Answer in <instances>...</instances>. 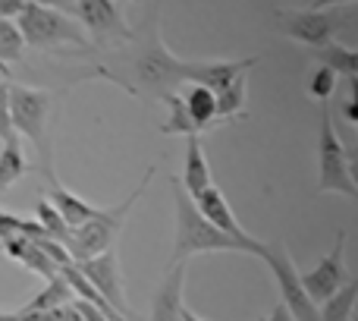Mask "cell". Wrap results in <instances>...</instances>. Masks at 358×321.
<instances>
[{"mask_svg": "<svg viewBox=\"0 0 358 321\" xmlns=\"http://www.w3.org/2000/svg\"><path fill=\"white\" fill-rule=\"evenodd\" d=\"M321 123H317V189L340 192V196L358 202V189L349 177L346 142L336 132V123L330 117V104H321Z\"/></svg>", "mask_w": 358, "mask_h": 321, "instance_id": "cell-5", "label": "cell"}, {"mask_svg": "<svg viewBox=\"0 0 358 321\" xmlns=\"http://www.w3.org/2000/svg\"><path fill=\"white\" fill-rule=\"evenodd\" d=\"M44 177H48V192H50V202H54V208L60 211V217L69 224V227H82V224L88 221V217L94 214L98 208H92V205L85 202V198H79V196H73V192L66 189V186L60 183V179L50 173V167H44Z\"/></svg>", "mask_w": 358, "mask_h": 321, "instance_id": "cell-14", "label": "cell"}, {"mask_svg": "<svg viewBox=\"0 0 358 321\" xmlns=\"http://www.w3.org/2000/svg\"><path fill=\"white\" fill-rule=\"evenodd\" d=\"M29 0H0V19H19Z\"/></svg>", "mask_w": 358, "mask_h": 321, "instance_id": "cell-31", "label": "cell"}, {"mask_svg": "<svg viewBox=\"0 0 358 321\" xmlns=\"http://www.w3.org/2000/svg\"><path fill=\"white\" fill-rule=\"evenodd\" d=\"M277 32L299 44L321 50L334 44V35L346 25V16L336 10H315V6H302V10H277Z\"/></svg>", "mask_w": 358, "mask_h": 321, "instance_id": "cell-7", "label": "cell"}, {"mask_svg": "<svg viewBox=\"0 0 358 321\" xmlns=\"http://www.w3.org/2000/svg\"><path fill=\"white\" fill-rule=\"evenodd\" d=\"M179 95H182V104H185V111H189L192 123H195L198 136H201L204 130H210V126L220 123V114H217V92H214V88L198 86V82H195V86H185Z\"/></svg>", "mask_w": 358, "mask_h": 321, "instance_id": "cell-15", "label": "cell"}, {"mask_svg": "<svg viewBox=\"0 0 358 321\" xmlns=\"http://www.w3.org/2000/svg\"><path fill=\"white\" fill-rule=\"evenodd\" d=\"M155 170H157L155 164L145 170V177L138 179V186L129 192V198L110 205V208H98L82 227L73 230V240H69V246H66L69 255H73V261L82 265V261H88V259H98V255L110 252L113 243H117V236H120V230H123V224H126V217H129L132 205H136L138 198H142V192L148 189Z\"/></svg>", "mask_w": 358, "mask_h": 321, "instance_id": "cell-3", "label": "cell"}, {"mask_svg": "<svg viewBox=\"0 0 358 321\" xmlns=\"http://www.w3.org/2000/svg\"><path fill=\"white\" fill-rule=\"evenodd\" d=\"M76 265H79V261H76ZM79 271L85 274L88 280H92L94 290H98L101 296H104L107 303H110L113 309H117L126 321L136 318V312L129 309V303H126V296H123V278H120V259H117V249H110V252L98 255V259L82 261Z\"/></svg>", "mask_w": 358, "mask_h": 321, "instance_id": "cell-11", "label": "cell"}, {"mask_svg": "<svg viewBox=\"0 0 358 321\" xmlns=\"http://www.w3.org/2000/svg\"><path fill=\"white\" fill-rule=\"evenodd\" d=\"M343 255H346V230L336 233L334 249H330V252L302 278L305 290H308V296H311L315 306L327 303L330 296H336V293L346 287V259H343Z\"/></svg>", "mask_w": 358, "mask_h": 321, "instance_id": "cell-10", "label": "cell"}, {"mask_svg": "<svg viewBox=\"0 0 358 321\" xmlns=\"http://www.w3.org/2000/svg\"><path fill=\"white\" fill-rule=\"evenodd\" d=\"M69 303H76V293H73V287L63 280V274H57V278L48 280L44 290L38 293L31 303H25L19 312H48V309H60V306H69Z\"/></svg>", "mask_w": 358, "mask_h": 321, "instance_id": "cell-17", "label": "cell"}, {"mask_svg": "<svg viewBox=\"0 0 358 321\" xmlns=\"http://www.w3.org/2000/svg\"><path fill=\"white\" fill-rule=\"evenodd\" d=\"M264 321H296V315H292V312L286 309L283 303H277V306H273V312H271V315H267Z\"/></svg>", "mask_w": 358, "mask_h": 321, "instance_id": "cell-32", "label": "cell"}, {"mask_svg": "<svg viewBox=\"0 0 358 321\" xmlns=\"http://www.w3.org/2000/svg\"><path fill=\"white\" fill-rule=\"evenodd\" d=\"M317 63L330 67L336 76H358V48H343V44H327V48L315 50Z\"/></svg>", "mask_w": 358, "mask_h": 321, "instance_id": "cell-19", "label": "cell"}, {"mask_svg": "<svg viewBox=\"0 0 358 321\" xmlns=\"http://www.w3.org/2000/svg\"><path fill=\"white\" fill-rule=\"evenodd\" d=\"M22 32H19V25L13 22V19H0V73H3V79L10 76V69H6V63L19 60L22 57Z\"/></svg>", "mask_w": 358, "mask_h": 321, "instance_id": "cell-22", "label": "cell"}, {"mask_svg": "<svg viewBox=\"0 0 358 321\" xmlns=\"http://www.w3.org/2000/svg\"><path fill=\"white\" fill-rule=\"evenodd\" d=\"M0 139L6 142H19L16 130H13V111H10V82L0 79Z\"/></svg>", "mask_w": 358, "mask_h": 321, "instance_id": "cell-26", "label": "cell"}, {"mask_svg": "<svg viewBox=\"0 0 358 321\" xmlns=\"http://www.w3.org/2000/svg\"><path fill=\"white\" fill-rule=\"evenodd\" d=\"M195 205H198V211H201V214L208 217V221L214 224L217 230H223V233L236 236V240H242V243L255 240V236H248L245 230H242V224L236 221L233 208H229L227 196H223V192L217 189V186H208V189H204L201 196H195Z\"/></svg>", "mask_w": 358, "mask_h": 321, "instance_id": "cell-13", "label": "cell"}, {"mask_svg": "<svg viewBox=\"0 0 358 321\" xmlns=\"http://www.w3.org/2000/svg\"><path fill=\"white\" fill-rule=\"evenodd\" d=\"M358 303V274L352 280H346L336 296H330L321 309V321H352V309Z\"/></svg>", "mask_w": 358, "mask_h": 321, "instance_id": "cell-20", "label": "cell"}, {"mask_svg": "<svg viewBox=\"0 0 358 321\" xmlns=\"http://www.w3.org/2000/svg\"><path fill=\"white\" fill-rule=\"evenodd\" d=\"M352 321H355V315H352Z\"/></svg>", "mask_w": 358, "mask_h": 321, "instance_id": "cell-35", "label": "cell"}, {"mask_svg": "<svg viewBox=\"0 0 358 321\" xmlns=\"http://www.w3.org/2000/svg\"><path fill=\"white\" fill-rule=\"evenodd\" d=\"M164 104L170 107V120L161 126L164 136H185V139L198 136L195 123H192L189 111H185V104H182V95H167V98H164Z\"/></svg>", "mask_w": 358, "mask_h": 321, "instance_id": "cell-24", "label": "cell"}, {"mask_svg": "<svg viewBox=\"0 0 358 321\" xmlns=\"http://www.w3.org/2000/svg\"><path fill=\"white\" fill-rule=\"evenodd\" d=\"M10 111L16 136H25L35 151L48 160V120H50V95L41 88L10 86Z\"/></svg>", "mask_w": 358, "mask_h": 321, "instance_id": "cell-8", "label": "cell"}, {"mask_svg": "<svg viewBox=\"0 0 358 321\" xmlns=\"http://www.w3.org/2000/svg\"><path fill=\"white\" fill-rule=\"evenodd\" d=\"M25 155H22V145L19 142H6L3 151H0V192L10 189L16 179L25 177Z\"/></svg>", "mask_w": 358, "mask_h": 321, "instance_id": "cell-23", "label": "cell"}, {"mask_svg": "<svg viewBox=\"0 0 358 321\" xmlns=\"http://www.w3.org/2000/svg\"><path fill=\"white\" fill-rule=\"evenodd\" d=\"M261 261L271 268L273 280H277V287H280V303L296 315V321H321V309L311 303L308 290H305V284H302V274H299L296 261H292L289 249H286L283 243H267Z\"/></svg>", "mask_w": 358, "mask_h": 321, "instance_id": "cell-6", "label": "cell"}, {"mask_svg": "<svg viewBox=\"0 0 358 321\" xmlns=\"http://www.w3.org/2000/svg\"><path fill=\"white\" fill-rule=\"evenodd\" d=\"M182 186L192 198L201 196L210 183V167H208V158H204V149H201V136H189L185 139V170H182Z\"/></svg>", "mask_w": 358, "mask_h": 321, "instance_id": "cell-16", "label": "cell"}, {"mask_svg": "<svg viewBox=\"0 0 358 321\" xmlns=\"http://www.w3.org/2000/svg\"><path fill=\"white\" fill-rule=\"evenodd\" d=\"M76 16L88 29L92 41L98 44H126L132 41V29L120 16V6L113 0H79Z\"/></svg>", "mask_w": 358, "mask_h": 321, "instance_id": "cell-9", "label": "cell"}, {"mask_svg": "<svg viewBox=\"0 0 358 321\" xmlns=\"http://www.w3.org/2000/svg\"><path fill=\"white\" fill-rule=\"evenodd\" d=\"M38 6H48V10H57V13H66V16H76V4L79 0H31Z\"/></svg>", "mask_w": 358, "mask_h": 321, "instance_id": "cell-29", "label": "cell"}, {"mask_svg": "<svg viewBox=\"0 0 358 321\" xmlns=\"http://www.w3.org/2000/svg\"><path fill=\"white\" fill-rule=\"evenodd\" d=\"M35 217H38V224L44 227V233H48L50 240L69 246V240H73V227H69V224L60 217V211L54 208V202H50V198H41V202H38Z\"/></svg>", "mask_w": 358, "mask_h": 321, "instance_id": "cell-21", "label": "cell"}, {"mask_svg": "<svg viewBox=\"0 0 358 321\" xmlns=\"http://www.w3.org/2000/svg\"><path fill=\"white\" fill-rule=\"evenodd\" d=\"M173 208H176V240H173V255H170V265H185V259L201 252H245V255H264L267 243L261 240H236V236L217 230L208 217L198 211L195 198L185 192L182 179L173 177Z\"/></svg>", "mask_w": 358, "mask_h": 321, "instance_id": "cell-2", "label": "cell"}, {"mask_svg": "<svg viewBox=\"0 0 358 321\" xmlns=\"http://www.w3.org/2000/svg\"><path fill=\"white\" fill-rule=\"evenodd\" d=\"M16 25L29 48L50 50V48H60V44H69V48H79V50L92 48L88 35L79 29V22H76L73 16L48 10V6H38V4H31V0L25 4V10L19 13Z\"/></svg>", "mask_w": 358, "mask_h": 321, "instance_id": "cell-4", "label": "cell"}, {"mask_svg": "<svg viewBox=\"0 0 358 321\" xmlns=\"http://www.w3.org/2000/svg\"><path fill=\"white\" fill-rule=\"evenodd\" d=\"M343 117L352 126H358V76H349V98L343 104Z\"/></svg>", "mask_w": 358, "mask_h": 321, "instance_id": "cell-27", "label": "cell"}, {"mask_svg": "<svg viewBox=\"0 0 358 321\" xmlns=\"http://www.w3.org/2000/svg\"><path fill=\"white\" fill-rule=\"evenodd\" d=\"M346 158H349V177H352V183L358 189V136L346 142Z\"/></svg>", "mask_w": 358, "mask_h": 321, "instance_id": "cell-30", "label": "cell"}, {"mask_svg": "<svg viewBox=\"0 0 358 321\" xmlns=\"http://www.w3.org/2000/svg\"><path fill=\"white\" fill-rule=\"evenodd\" d=\"M182 321H204V318H198L195 312H189V309H182Z\"/></svg>", "mask_w": 358, "mask_h": 321, "instance_id": "cell-34", "label": "cell"}, {"mask_svg": "<svg viewBox=\"0 0 358 321\" xmlns=\"http://www.w3.org/2000/svg\"><path fill=\"white\" fill-rule=\"evenodd\" d=\"M182 290H185V265H170L167 278L161 280L151 306V321H182Z\"/></svg>", "mask_w": 358, "mask_h": 321, "instance_id": "cell-12", "label": "cell"}, {"mask_svg": "<svg viewBox=\"0 0 358 321\" xmlns=\"http://www.w3.org/2000/svg\"><path fill=\"white\" fill-rule=\"evenodd\" d=\"M355 321H358V315H355Z\"/></svg>", "mask_w": 358, "mask_h": 321, "instance_id": "cell-36", "label": "cell"}, {"mask_svg": "<svg viewBox=\"0 0 358 321\" xmlns=\"http://www.w3.org/2000/svg\"><path fill=\"white\" fill-rule=\"evenodd\" d=\"M113 67L107 69L113 82H120L123 88H129L132 95H155L157 101H164L167 95L182 92L185 86H208L214 92H220L223 86L236 79L239 73L258 63V57H242V60H179L173 57L161 41V19H157V0L151 4V10L145 13V22L138 29H132V41H126L120 50L110 54Z\"/></svg>", "mask_w": 358, "mask_h": 321, "instance_id": "cell-1", "label": "cell"}, {"mask_svg": "<svg viewBox=\"0 0 358 321\" xmlns=\"http://www.w3.org/2000/svg\"><path fill=\"white\" fill-rule=\"evenodd\" d=\"M334 4H358V0H315V10H327V6H334Z\"/></svg>", "mask_w": 358, "mask_h": 321, "instance_id": "cell-33", "label": "cell"}, {"mask_svg": "<svg viewBox=\"0 0 358 321\" xmlns=\"http://www.w3.org/2000/svg\"><path fill=\"white\" fill-rule=\"evenodd\" d=\"M76 309H79L82 321H113L110 315H104V312H101L98 306H92V303H82V299H76Z\"/></svg>", "mask_w": 358, "mask_h": 321, "instance_id": "cell-28", "label": "cell"}, {"mask_svg": "<svg viewBox=\"0 0 358 321\" xmlns=\"http://www.w3.org/2000/svg\"><path fill=\"white\" fill-rule=\"evenodd\" d=\"M336 88V73L330 67H317L315 73L308 76V95L317 101V104H330Z\"/></svg>", "mask_w": 358, "mask_h": 321, "instance_id": "cell-25", "label": "cell"}, {"mask_svg": "<svg viewBox=\"0 0 358 321\" xmlns=\"http://www.w3.org/2000/svg\"><path fill=\"white\" fill-rule=\"evenodd\" d=\"M245 88H248V73H239L229 86H223L217 92V114L220 120H233V117H245Z\"/></svg>", "mask_w": 358, "mask_h": 321, "instance_id": "cell-18", "label": "cell"}]
</instances>
